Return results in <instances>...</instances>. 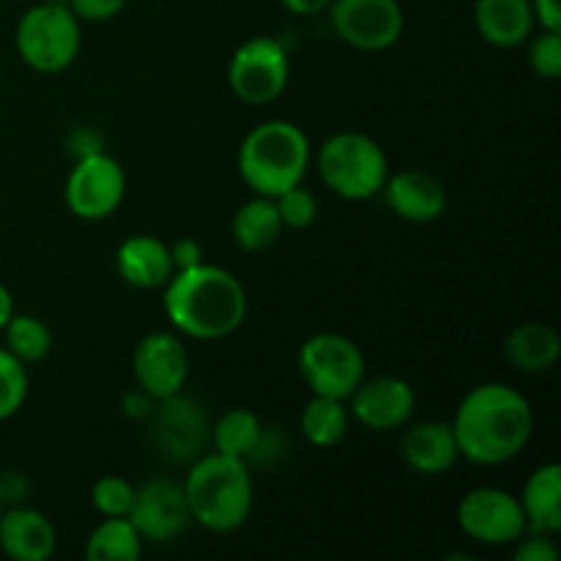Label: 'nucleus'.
<instances>
[{
    "label": "nucleus",
    "mask_w": 561,
    "mask_h": 561,
    "mask_svg": "<svg viewBox=\"0 0 561 561\" xmlns=\"http://www.w3.org/2000/svg\"><path fill=\"white\" fill-rule=\"evenodd\" d=\"M474 25L488 44L513 49L526 44L537 22L531 0H477Z\"/></svg>",
    "instance_id": "nucleus-20"
},
{
    "label": "nucleus",
    "mask_w": 561,
    "mask_h": 561,
    "mask_svg": "<svg viewBox=\"0 0 561 561\" xmlns=\"http://www.w3.org/2000/svg\"><path fill=\"white\" fill-rule=\"evenodd\" d=\"M129 520L140 531L142 542H173L192 524L184 485L168 477H153L146 485L135 488Z\"/></svg>",
    "instance_id": "nucleus-13"
},
{
    "label": "nucleus",
    "mask_w": 561,
    "mask_h": 561,
    "mask_svg": "<svg viewBox=\"0 0 561 561\" xmlns=\"http://www.w3.org/2000/svg\"><path fill=\"white\" fill-rule=\"evenodd\" d=\"M531 11H535V22L546 31H561V3L559 0H531Z\"/></svg>",
    "instance_id": "nucleus-39"
},
{
    "label": "nucleus",
    "mask_w": 561,
    "mask_h": 561,
    "mask_svg": "<svg viewBox=\"0 0 561 561\" xmlns=\"http://www.w3.org/2000/svg\"><path fill=\"white\" fill-rule=\"evenodd\" d=\"M400 458L411 471L422 477L447 474L460 460L458 442L449 422H420L400 438Z\"/></svg>",
    "instance_id": "nucleus-18"
},
{
    "label": "nucleus",
    "mask_w": 561,
    "mask_h": 561,
    "mask_svg": "<svg viewBox=\"0 0 561 561\" xmlns=\"http://www.w3.org/2000/svg\"><path fill=\"white\" fill-rule=\"evenodd\" d=\"M515 561H557L559 546L553 542V535H542V531H526L518 542H515Z\"/></svg>",
    "instance_id": "nucleus-33"
},
{
    "label": "nucleus",
    "mask_w": 561,
    "mask_h": 561,
    "mask_svg": "<svg viewBox=\"0 0 561 561\" xmlns=\"http://www.w3.org/2000/svg\"><path fill=\"white\" fill-rule=\"evenodd\" d=\"M348 400L351 416L373 433L400 431L409 425L416 409L414 387L398 376L365 378Z\"/></svg>",
    "instance_id": "nucleus-15"
},
{
    "label": "nucleus",
    "mask_w": 561,
    "mask_h": 561,
    "mask_svg": "<svg viewBox=\"0 0 561 561\" xmlns=\"http://www.w3.org/2000/svg\"><path fill=\"white\" fill-rule=\"evenodd\" d=\"M0 513H3V504H0Z\"/></svg>",
    "instance_id": "nucleus-42"
},
{
    "label": "nucleus",
    "mask_w": 561,
    "mask_h": 561,
    "mask_svg": "<svg viewBox=\"0 0 561 561\" xmlns=\"http://www.w3.org/2000/svg\"><path fill=\"white\" fill-rule=\"evenodd\" d=\"M170 261H173L175 272H184V268L201 266L203 261V247L195 239H179L170 244Z\"/></svg>",
    "instance_id": "nucleus-38"
},
{
    "label": "nucleus",
    "mask_w": 561,
    "mask_h": 561,
    "mask_svg": "<svg viewBox=\"0 0 561 561\" xmlns=\"http://www.w3.org/2000/svg\"><path fill=\"white\" fill-rule=\"evenodd\" d=\"M283 219H279L277 203L274 197L252 195L250 201L241 203L239 211L233 214L230 222V233L233 241L244 252H263L283 236Z\"/></svg>",
    "instance_id": "nucleus-23"
},
{
    "label": "nucleus",
    "mask_w": 561,
    "mask_h": 561,
    "mask_svg": "<svg viewBox=\"0 0 561 561\" xmlns=\"http://www.w3.org/2000/svg\"><path fill=\"white\" fill-rule=\"evenodd\" d=\"M5 345L9 354H14L22 365H38L53 351V332L47 323L36 316H25V312H14L9 323L3 327Z\"/></svg>",
    "instance_id": "nucleus-27"
},
{
    "label": "nucleus",
    "mask_w": 561,
    "mask_h": 561,
    "mask_svg": "<svg viewBox=\"0 0 561 561\" xmlns=\"http://www.w3.org/2000/svg\"><path fill=\"white\" fill-rule=\"evenodd\" d=\"M274 203H277L283 228L305 230V228H310L318 217V197L312 195L310 190H305L301 184L285 190L283 195L274 197Z\"/></svg>",
    "instance_id": "nucleus-30"
},
{
    "label": "nucleus",
    "mask_w": 561,
    "mask_h": 561,
    "mask_svg": "<svg viewBox=\"0 0 561 561\" xmlns=\"http://www.w3.org/2000/svg\"><path fill=\"white\" fill-rule=\"evenodd\" d=\"M80 22H110L124 11L126 0H66Z\"/></svg>",
    "instance_id": "nucleus-35"
},
{
    "label": "nucleus",
    "mask_w": 561,
    "mask_h": 561,
    "mask_svg": "<svg viewBox=\"0 0 561 561\" xmlns=\"http://www.w3.org/2000/svg\"><path fill=\"white\" fill-rule=\"evenodd\" d=\"M104 151V137L102 131L93 129V126L80 124L69 131L66 137V153L71 157V162H80V159L96 157Z\"/></svg>",
    "instance_id": "nucleus-34"
},
{
    "label": "nucleus",
    "mask_w": 561,
    "mask_h": 561,
    "mask_svg": "<svg viewBox=\"0 0 561 561\" xmlns=\"http://www.w3.org/2000/svg\"><path fill=\"white\" fill-rule=\"evenodd\" d=\"M365 354L345 334L318 332L299 351V376L312 394L348 403L354 389L365 381Z\"/></svg>",
    "instance_id": "nucleus-7"
},
{
    "label": "nucleus",
    "mask_w": 561,
    "mask_h": 561,
    "mask_svg": "<svg viewBox=\"0 0 561 561\" xmlns=\"http://www.w3.org/2000/svg\"><path fill=\"white\" fill-rule=\"evenodd\" d=\"M11 316H14V296H11V290L0 283V332H3V327L9 323Z\"/></svg>",
    "instance_id": "nucleus-41"
},
{
    "label": "nucleus",
    "mask_w": 561,
    "mask_h": 561,
    "mask_svg": "<svg viewBox=\"0 0 561 561\" xmlns=\"http://www.w3.org/2000/svg\"><path fill=\"white\" fill-rule=\"evenodd\" d=\"M135 383L151 398L164 400L184 392L190 378V351L181 337L170 332H151L137 343L131 354Z\"/></svg>",
    "instance_id": "nucleus-14"
},
{
    "label": "nucleus",
    "mask_w": 561,
    "mask_h": 561,
    "mask_svg": "<svg viewBox=\"0 0 561 561\" xmlns=\"http://www.w3.org/2000/svg\"><path fill=\"white\" fill-rule=\"evenodd\" d=\"M318 175L343 201H370L387 184L389 159L365 131H337L321 146Z\"/></svg>",
    "instance_id": "nucleus-5"
},
{
    "label": "nucleus",
    "mask_w": 561,
    "mask_h": 561,
    "mask_svg": "<svg viewBox=\"0 0 561 561\" xmlns=\"http://www.w3.org/2000/svg\"><path fill=\"white\" fill-rule=\"evenodd\" d=\"M290 444H288V436H285L279 427H266L263 425V433L261 438H257L255 449H252L250 460H247V466H261V469H268V466H277L279 460L288 455Z\"/></svg>",
    "instance_id": "nucleus-32"
},
{
    "label": "nucleus",
    "mask_w": 561,
    "mask_h": 561,
    "mask_svg": "<svg viewBox=\"0 0 561 561\" xmlns=\"http://www.w3.org/2000/svg\"><path fill=\"white\" fill-rule=\"evenodd\" d=\"M142 537L129 518H104L85 542L88 561H137Z\"/></svg>",
    "instance_id": "nucleus-25"
},
{
    "label": "nucleus",
    "mask_w": 561,
    "mask_h": 561,
    "mask_svg": "<svg viewBox=\"0 0 561 561\" xmlns=\"http://www.w3.org/2000/svg\"><path fill=\"white\" fill-rule=\"evenodd\" d=\"M14 42L25 66L38 75H58L80 55V20L71 14L66 0H44L20 16Z\"/></svg>",
    "instance_id": "nucleus-6"
},
{
    "label": "nucleus",
    "mask_w": 561,
    "mask_h": 561,
    "mask_svg": "<svg viewBox=\"0 0 561 561\" xmlns=\"http://www.w3.org/2000/svg\"><path fill=\"white\" fill-rule=\"evenodd\" d=\"M263 433V422L250 409H230L214 422L211 444L214 453L228 455L236 460H250L257 438Z\"/></svg>",
    "instance_id": "nucleus-26"
},
{
    "label": "nucleus",
    "mask_w": 561,
    "mask_h": 561,
    "mask_svg": "<svg viewBox=\"0 0 561 561\" xmlns=\"http://www.w3.org/2000/svg\"><path fill=\"white\" fill-rule=\"evenodd\" d=\"M504 356L510 365L529 376H540L557 367L561 356V337L553 327L529 321L515 327L504 340Z\"/></svg>",
    "instance_id": "nucleus-21"
},
{
    "label": "nucleus",
    "mask_w": 561,
    "mask_h": 561,
    "mask_svg": "<svg viewBox=\"0 0 561 561\" xmlns=\"http://www.w3.org/2000/svg\"><path fill=\"white\" fill-rule=\"evenodd\" d=\"M290 60L279 38L252 36L233 53L228 66L230 91L250 107H266L277 102L288 88Z\"/></svg>",
    "instance_id": "nucleus-8"
},
{
    "label": "nucleus",
    "mask_w": 561,
    "mask_h": 561,
    "mask_svg": "<svg viewBox=\"0 0 561 561\" xmlns=\"http://www.w3.org/2000/svg\"><path fill=\"white\" fill-rule=\"evenodd\" d=\"M529 42V69L542 80H559L561 77V31H546L540 27L537 36Z\"/></svg>",
    "instance_id": "nucleus-31"
},
{
    "label": "nucleus",
    "mask_w": 561,
    "mask_h": 561,
    "mask_svg": "<svg viewBox=\"0 0 561 561\" xmlns=\"http://www.w3.org/2000/svg\"><path fill=\"white\" fill-rule=\"evenodd\" d=\"M115 268L126 285L140 290H157L168 285L173 277V261H170V247L157 236L137 233L129 236L115 252Z\"/></svg>",
    "instance_id": "nucleus-19"
},
{
    "label": "nucleus",
    "mask_w": 561,
    "mask_h": 561,
    "mask_svg": "<svg viewBox=\"0 0 561 561\" xmlns=\"http://www.w3.org/2000/svg\"><path fill=\"white\" fill-rule=\"evenodd\" d=\"M301 436L312 444V447H337L345 436H348L351 411L345 400L323 398V394H312L310 403L301 411Z\"/></svg>",
    "instance_id": "nucleus-24"
},
{
    "label": "nucleus",
    "mask_w": 561,
    "mask_h": 561,
    "mask_svg": "<svg viewBox=\"0 0 561 561\" xmlns=\"http://www.w3.org/2000/svg\"><path fill=\"white\" fill-rule=\"evenodd\" d=\"M310 140L290 121H263L239 146L241 181L252 195L277 197L301 184L310 168Z\"/></svg>",
    "instance_id": "nucleus-4"
},
{
    "label": "nucleus",
    "mask_w": 561,
    "mask_h": 561,
    "mask_svg": "<svg viewBox=\"0 0 561 561\" xmlns=\"http://www.w3.org/2000/svg\"><path fill=\"white\" fill-rule=\"evenodd\" d=\"M151 438L170 463L190 466L206 453L211 442V422L206 409L184 392L159 400L151 414Z\"/></svg>",
    "instance_id": "nucleus-10"
},
{
    "label": "nucleus",
    "mask_w": 561,
    "mask_h": 561,
    "mask_svg": "<svg viewBox=\"0 0 561 561\" xmlns=\"http://www.w3.org/2000/svg\"><path fill=\"white\" fill-rule=\"evenodd\" d=\"M518 502L526 515V529L557 535L561 529V466L546 463L531 471Z\"/></svg>",
    "instance_id": "nucleus-22"
},
{
    "label": "nucleus",
    "mask_w": 561,
    "mask_h": 561,
    "mask_svg": "<svg viewBox=\"0 0 561 561\" xmlns=\"http://www.w3.org/2000/svg\"><path fill=\"white\" fill-rule=\"evenodd\" d=\"M66 206L75 217L99 222L118 211L126 197V173L107 151L75 162L66 179Z\"/></svg>",
    "instance_id": "nucleus-12"
},
{
    "label": "nucleus",
    "mask_w": 561,
    "mask_h": 561,
    "mask_svg": "<svg viewBox=\"0 0 561 561\" xmlns=\"http://www.w3.org/2000/svg\"><path fill=\"white\" fill-rule=\"evenodd\" d=\"M27 496H31V480H27V474L14 469L0 471V504H3V507L25 504Z\"/></svg>",
    "instance_id": "nucleus-36"
},
{
    "label": "nucleus",
    "mask_w": 561,
    "mask_h": 561,
    "mask_svg": "<svg viewBox=\"0 0 561 561\" xmlns=\"http://www.w3.org/2000/svg\"><path fill=\"white\" fill-rule=\"evenodd\" d=\"M190 504L192 524L214 535H230L247 524L255 504L252 469L244 460L219 453H203L190 463V474L181 482Z\"/></svg>",
    "instance_id": "nucleus-3"
},
{
    "label": "nucleus",
    "mask_w": 561,
    "mask_h": 561,
    "mask_svg": "<svg viewBox=\"0 0 561 561\" xmlns=\"http://www.w3.org/2000/svg\"><path fill=\"white\" fill-rule=\"evenodd\" d=\"M58 548L53 520L27 504L3 507L0 513V551L14 561H47Z\"/></svg>",
    "instance_id": "nucleus-17"
},
{
    "label": "nucleus",
    "mask_w": 561,
    "mask_h": 561,
    "mask_svg": "<svg viewBox=\"0 0 561 561\" xmlns=\"http://www.w3.org/2000/svg\"><path fill=\"white\" fill-rule=\"evenodd\" d=\"M458 526L480 546H515L526 535L518 496L502 488H471L458 502Z\"/></svg>",
    "instance_id": "nucleus-9"
},
{
    "label": "nucleus",
    "mask_w": 561,
    "mask_h": 561,
    "mask_svg": "<svg viewBox=\"0 0 561 561\" xmlns=\"http://www.w3.org/2000/svg\"><path fill=\"white\" fill-rule=\"evenodd\" d=\"M91 504L102 518H129L135 504V485L124 477H102L91 488Z\"/></svg>",
    "instance_id": "nucleus-29"
},
{
    "label": "nucleus",
    "mask_w": 561,
    "mask_h": 561,
    "mask_svg": "<svg viewBox=\"0 0 561 561\" xmlns=\"http://www.w3.org/2000/svg\"><path fill=\"white\" fill-rule=\"evenodd\" d=\"M329 3L332 0H279V5L296 16H316L321 11H327Z\"/></svg>",
    "instance_id": "nucleus-40"
},
{
    "label": "nucleus",
    "mask_w": 561,
    "mask_h": 561,
    "mask_svg": "<svg viewBox=\"0 0 561 561\" xmlns=\"http://www.w3.org/2000/svg\"><path fill=\"white\" fill-rule=\"evenodd\" d=\"M449 425L460 458L474 466H502L518 458L531 442L535 411L515 387L488 381L460 400Z\"/></svg>",
    "instance_id": "nucleus-1"
},
{
    "label": "nucleus",
    "mask_w": 561,
    "mask_h": 561,
    "mask_svg": "<svg viewBox=\"0 0 561 561\" xmlns=\"http://www.w3.org/2000/svg\"><path fill=\"white\" fill-rule=\"evenodd\" d=\"M327 11L334 33L362 53H381L403 36L400 0H332Z\"/></svg>",
    "instance_id": "nucleus-11"
},
{
    "label": "nucleus",
    "mask_w": 561,
    "mask_h": 561,
    "mask_svg": "<svg viewBox=\"0 0 561 561\" xmlns=\"http://www.w3.org/2000/svg\"><path fill=\"white\" fill-rule=\"evenodd\" d=\"M159 400L151 398V394L146 392V389H131V392H126L124 398H121V411H124L129 420L135 422H148L151 420L153 409H157Z\"/></svg>",
    "instance_id": "nucleus-37"
},
{
    "label": "nucleus",
    "mask_w": 561,
    "mask_h": 561,
    "mask_svg": "<svg viewBox=\"0 0 561 561\" xmlns=\"http://www.w3.org/2000/svg\"><path fill=\"white\" fill-rule=\"evenodd\" d=\"M168 321L192 340H222L247 318V290L233 272L211 263L173 272L164 285Z\"/></svg>",
    "instance_id": "nucleus-2"
},
{
    "label": "nucleus",
    "mask_w": 561,
    "mask_h": 561,
    "mask_svg": "<svg viewBox=\"0 0 561 561\" xmlns=\"http://www.w3.org/2000/svg\"><path fill=\"white\" fill-rule=\"evenodd\" d=\"M27 365L0 348V422L11 420L27 400Z\"/></svg>",
    "instance_id": "nucleus-28"
},
{
    "label": "nucleus",
    "mask_w": 561,
    "mask_h": 561,
    "mask_svg": "<svg viewBox=\"0 0 561 561\" xmlns=\"http://www.w3.org/2000/svg\"><path fill=\"white\" fill-rule=\"evenodd\" d=\"M383 201H387L389 211L394 217L405 219V222H436L444 211H447V190L436 175L427 170H400V173H389L387 184L381 190Z\"/></svg>",
    "instance_id": "nucleus-16"
}]
</instances>
